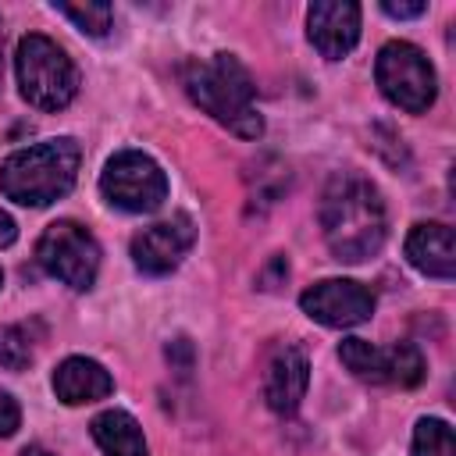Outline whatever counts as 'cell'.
Listing matches in <instances>:
<instances>
[{"label": "cell", "instance_id": "13", "mask_svg": "<svg viewBox=\"0 0 456 456\" xmlns=\"http://www.w3.org/2000/svg\"><path fill=\"white\" fill-rule=\"evenodd\" d=\"M406 260L428 274L449 281L456 274V249H452V228L442 221H424L413 224L406 235Z\"/></svg>", "mask_w": 456, "mask_h": 456}, {"label": "cell", "instance_id": "4", "mask_svg": "<svg viewBox=\"0 0 456 456\" xmlns=\"http://www.w3.org/2000/svg\"><path fill=\"white\" fill-rule=\"evenodd\" d=\"M14 71H18V89L36 110H61L75 100L78 93V68L75 61L46 36L28 32L18 43L14 53Z\"/></svg>", "mask_w": 456, "mask_h": 456}, {"label": "cell", "instance_id": "20", "mask_svg": "<svg viewBox=\"0 0 456 456\" xmlns=\"http://www.w3.org/2000/svg\"><path fill=\"white\" fill-rule=\"evenodd\" d=\"M381 11H385L388 18H420V14L428 11V4H424V0H417V4H392V0H385Z\"/></svg>", "mask_w": 456, "mask_h": 456}, {"label": "cell", "instance_id": "12", "mask_svg": "<svg viewBox=\"0 0 456 456\" xmlns=\"http://www.w3.org/2000/svg\"><path fill=\"white\" fill-rule=\"evenodd\" d=\"M310 385V360L299 346L281 342L267 356L264 370V399L274 413H296Z\"/></svg>", "mask_w": 456, "mask_h": 456}, {"label": "cell", "instance_id": "5", "mask_svg": "<svg viewBox=\"0 0 456 456\" xmlns=\"http://www.w3.org/2000/svg\"><path fill=\"white\" fill-rule=\"evenodd\" d=\"M374 78H378V89L385 93V100L406 114H424L438 93V78H435L431 61L424 57L420 46L403 43V39L385 43L378 50Z\"/></svg>", "mask_w": 456, "mask_h": 456}, {"label": "cell", "instance_id": "22", "mask_svg": "<svg viewBox=\"0 0 456 456\" xmlns=\"http://www.w3.org/2000/svg\"><path fill=\"white\" fill-rule=\"evenodd\" d=\"M21 456H53V452L43 449V445H28V449H21Z\"/></svg>", "mask_w": 456, "mask_h": 456}, {"label": "cell", "instance_id": "17", "mask_svg": "<svg viewBox=\"0 0 456 456\" xmlns=\"http://www.w3.org/2000/svg\"><path fill=\"white\" fill-rule=\"evenodd\" d=\"M57 14H64L78 32L86 36H107L110 32V4H53Z\"/></svg>", "mask_w": 456, "mask_h": 456}, {"label": "cell", "instance_id": "1", "mask_svg": "<svg viewBox=\"0 0 456 456\" xmlns=\"http://www.w3.org/2000/svg\"><path fill=\"white\" fill-rule=\"evenodd\" d=\"M321 232L335 260H370L388 235V214L378 185L356 171L331 175L321 192Z\"/></svg>", "mask_w": 456, "mask_h": 456}, {"label": "cell", "instance_id": "23", "mask_svg": "<svg viewBox=\"0 0 456 456\" xmlns=\"http://www.w3.org/2000/svg\"><path fill=\"white\" fill-rule=\"evenodd\" d=\"M0 285H4V271H0Z\"/></svg>", "mask_w": 456, "mask_h": 456}, {"label": "cell", "instance_id": "11", "mask_svg": "<svg viewBox=\"0 0 456 456\" xmlns=\"http://www.w3.org/2000/svg\"><path fill=\"white\" fill-rule=\"evenodd\" d=\"M306 36L321 57L342 61L360 43V7L349 0H317L306 11Z\"/></svg>", "mask_w": 456, "mask_h": 456}, {"label": "cell", "instance_id": "10", "mask_svg": "<svg viewBox=\"0 0 456 456\" xmlns=\"http://www.w3.org/2000/svg\"><path fill=\"white\" fill-rule=\"evenodd\" d=\"M196 242V228L185 214L171 217V221H157L150 228H142L135 239H132V264L142 271V274H171L185 253L192 249Z\"/></svg>", "mask_w": 456, "mask_h": 456}, {"label": "cell", "instance_id": "15", "mask_svg": "<svg viewBox=\"0 0 456 456\" xmlns=\"http://www.w3.org/2000/svg\"><path fill=\"white\" fill-rule=\"evenodd\" d=\"M89 431H93V442L100 445L103 456H150L142 428L125 410H107V413L93 417Z\"/></svg>", "mask_w": 456, "mask_h": 456}, {"label": "cell", "instance_id": "21", "mask_svg": "<svg viewBox=\"0 0 456 456\" xmlns=\"http://www.w3.org/2000/svg\"><path fill=\"white\" fill-rule=\"evenodd\" d=\"M14 235H18V232H14V221L0 210V249H4V246H11V242H14Z\"/></svg>", "mask_w": 456, "mask_h": 456}, {"label": "cell", "instance_id": "9", "mask_svg": "<svg viewBox=\"0 0 456 456\" xmlns=\"http://www.w3.org/2000/svg\"><path fill=\"white\" fill-rule=\"evenodd\" d=\"M299 306L324 328H356L374 314V292L349 278H324L299 296Z\"/></svg>", "mask_w": 456, "mask_h": 456}, {"label": "cell", "instance_id": "2", "mask_svg": "<svg viewBox=\"0 0 456 456\" xmlns=\"http://www.w3.org/2000/svg\"><path fill=\"white\" fill-rule=\"evenodd\" d=\"M182 86L200 110L232 128L242 139H256L264 132V118L256 114V82L235 53H214L207 61H189L182 68Z\"/></svg>", "mask_w": 456, "mask_h": 456}, {"label": "cell", "instance_id": "18", "mask_svg": "<svg viewBox=\"0 0 456 456\" xmlns=\"http://www.w3.org/2000/svg\"><path fill=\"white\" fill-rule=\"evenodd\" d=\"M32 363V335L21 324H4L0 328V367L21 370Z\"/></svg>", "mask_w": 456, "mask_h": 456}, {"label": "cell", "instance_id": "7", "mask_svg": "<svg viewBox=\"0 0 456 456\" xmlns=\"http://www.w3.org/2000/svg\"><path fill=\"white\" fill-rule=\"evenodd\" d=\"M36 260L46 274L64 281L68 289L86 292V289H93L96 271H100V246H96L93 232L82 228L78 221H53L39 235Z\"/></svg>", "mask_w": 456, "mask_h": 456}, {"label": "cell", "instance_id": "14", "mask_svg": "<svg viewBox=\"0 0 456 456\" xmlns=\"http://www.w3.org/2000/svg\"><path fill=\"white\" fill-rule=\"evenodd\" d=\"M53 392L61 403L68 406H82V403H96L107 399L114 392V378L86 356H68L57 370H53Z\"/></svg>", "mask_w": 456, "mask_h": 456}, {"label": "cell", "instance_id": "16", "mask_svg": "<svg viewBox=\"0 0 456 456\" xmlns=\"http://www.w3.org/2000/svg\"><path fill=\"white\" fill-rule=\"evenodd\" d=\"M410 456H456L452 428L438 417H420L413 428V449Z\"/></svg>", "mask_w": 456, "mask_h": 456}, {"label": "cell", "instance_id": "8", "mask_svg": "<svg viewBox=\"0 0 456 456\" xmlns=\"http://www.w3.org/2000/svg\"><path fill=\"white\" fill-rule=\"evenodd\" d=\"M338 360L349 367L353 378L370 385H399L413 388L424 378V356L410 342H395L388 349L367 342V338H346L338 346Z\"/></svg>", "mask_w": 456, "mask_h": 456}, {"label": "cell", "instance_id": "3", "mask_svg": "<svg viewBox=\"0 0 456 456\" xmlns=\"http://www.w3.org/2000/svg\"><path fill=\"white\" fill-rule=\"evenodd\" d=\"M78 164H82V150L68 135L14 150L0 164V192L21 207H46L71 192L78 178Z\"/></svg>", "mask_w": 456, "mask_h": 456}, {"label": "cell", "instance_id": "6", "mask_svg": "<svg viewBox=\"0 0 456 456\" xmlns=\"http://www.w3.org/2000/svg\"><path fill=\"white\" fill-rule=\"evenodd\" d=\"M100 192L125 214H153L167 200V175L142 150H121L100 175Z\"/></svg>", "mask_w": 456, "mask_h": 456}, {"label": "cell", "instance_id": "19", "mask_svg": "<svg viewBox=\"0 0 456 456\" xmlns=\"http://www.w3.org/2000/svg\"><path fill=\"white\" fill-rule=\"evenodd\" d=\"M18 424H21V410L11 399V392L0 388V438H11L18 431Z\"/></svg>", "mask_w": 456, "mask_h": 456}]
</instances>
